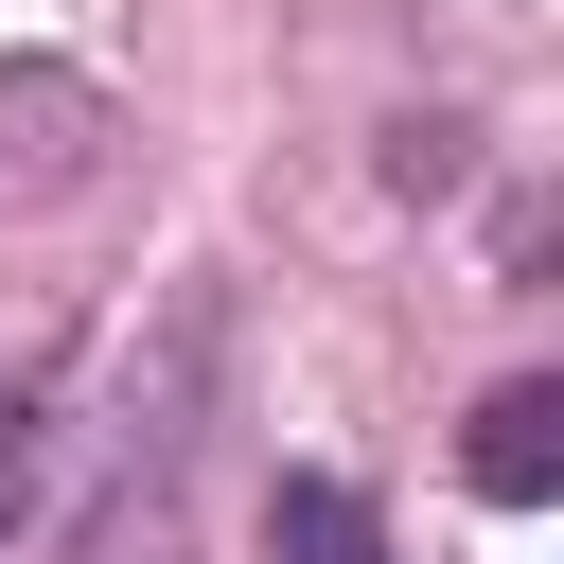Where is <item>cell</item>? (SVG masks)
Wrapping results in <instances>:
<instances>
[{
  "instance_id": "obj_1",
  "label": "cell",
  "mask_w": 564,
  "mask_h": 564,
  "mask_svg": "<svg viewBox=\"0 0 564 564\" xmlns=\"http://www.w3.org/2000/svg\"><path fill=\"white\" fill-rule=\"evenodd\" d=\"M458 476H476L494 511H546V494H564V388H546V370H511V388L476 405V441H458Z\"/></svg>"
},
{
  "instance_id": "obj_2",
  "label": "cell",
  "mask_w": 564,
  "mask_h": 564,
  "mask_svg": "<svg viewBox=\"0 0 564 564\" xmlns=\"http://www.w3.org/2000/svg\"><path fill=\"white\" fill-rule=\"evenodd\" d=\"M53 564H194V529H176V476L159 458H123L70 529H53Z\"/></svg>"
},
{
  "instance_id": "obj_3",
  "label": "cell",
  "mask_w": 564,
  "mask_h": 564,
  "mask_svg": "<svg viewBox=\"0 0 564 564\" xmlns=\"http://www.w3.org/2000/svg\"><path fill=\"white\" fill-rule=\"evenodd\" d=\"M264 564H388V529H370V494L282 476V494H264Z\"/></svg>"
},
{
  "instance_id": "obj_4",
  "label": "cell",
  "mask_w": 564,
  "mask_h": 564,
  "mask_svg": "<svg viewBox=\"0 0 564 564\" xmlns=\"http://www.w3.org/2000/svg\"><path fill=\"white\" fill-rule=\"evenodd\" d=\"M18 494H35V370H0V529H18Z\"/></svg>"
}]
</instances>
